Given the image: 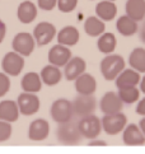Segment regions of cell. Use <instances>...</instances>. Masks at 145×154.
Instances as JSON below:
<instances>
[{
    "label": "cell",
    "mask_w": 145,
    "mask_h": 154,
    "mask_svg": "<svg viewBox=\"0 0 145 154\" xmlns=\"http://www.w3.org/2000/svg\"><path fill=\"white\" fill-rule=\"evenodd\" d=\"M117 94L120 96L121 101L126 104H132L139 100L140 96V91L136 87H130V88H121L117 92Z\"/></svg>",
    "instance_id": "obj_29"
},
{
    "label": "cell",
    "mask_w": 145,
    "mask_h": 154,
    "mask_svg": "<svg viewBox=\"0 0 145 154\" xmlns=\"http://www.w3.org/2000/svg\"><path fill=\"white\" fill-rule=\"evenodd\" d=\"M79 130L82 133L83 137H87V139H96V137L101 134L102 131V122L97 116H94L93 113L87 115V116L82 117V120L79 121Z\"/></svg>",
    "instance_id": "obj_5"
},
{
    "label": "cell",
    "mask_w": 145,
    "mask_h": 154,
    "mask_svg": "<svg viewBox=\"0 0 145 154\" xmlns=\"http://www.w3.org/2000/svg\"><path fill=\"white\" fill-rule=\"evenodd\" d=\"M84 31L91 37L101 36L104 33V22L97 17H89L84 22Z\"/></svg>",
    "instance_id": "obj_26"
},
{
    "label": "cell",
    "mask_w": 145,
    "mask_h": 154,
    "mask_svg": "<svg viewBox=\"0 0 145 154\" xmlns=\"http://www.w3.org/2000/svg\"><path fill=\"white\" fill-rule=\"evenodd\" d=\"M51 117L55 122L57 124H63L66 122V121H70L72 115H74V111H72V103L65 98H60V100H56L52 106H51Z\"/></svg>",
    "instance_id": "obj_4"
},
{
    "label": "cell",
    "mask_w": 145,
    "mask_h": 154,
    "mask_svg": "<svg viewBox=\"0 0 145 154\" xmlns=\"http://www.w3.org/2000/svg\"><path fill=\"white\" fill-rule=\"evenodd\" d=\"M125 69V60L120 55H108L101 61V73L106 80H115Z\"/></svg>",
    "instance_id": "obj_1"
},
{
    "label": "cell",
    "mask_w": 145,
    "mask_h": 154,
    "mask_svg": "<svg viewBox=\"0 0 145 154\" xmlns=\"http://www.w3.org/2000/svg\"><path fill=\"white\" fill-rule=\"evenodd\" d=\"M5 33H7V26H5V23L3 20H0V43L3 42Z\"/></svg>",
    "instance_id": "obj_35"
},
{
    "label": "cell",
    "mask_w": 145,
    "mask_h": 154,
    "mask_svg": "<svg viewBox=\"0 0 145 154\" xmlns=\"http://www.w3.org/2000/svg\"><path fill=\"white\" fill-rule=\"evenodd\" d=\"M122 140H124L125 145L129 146H140L145 144V135L140 130L137 125L130 124L125 126V129L122 130Z\"/></svg>",
    "instance_id": "obj_11"
},
{
    "label": "cell",
    "mask_w": 145,
    "mask_h": 154,
    "mask_svg": "<svg viewBox=\"0 0 145 154\" xmlns=\"http://www.w3.org/2000/svg\"><path fill=\"white\" fill-rule=\"evenodd\" d=\"M139 128H140V130L143 131V134L145 135V116L140 120V122H139Z\"/></svg>",
    "instance_id": "obj_38"
},
{
    "label": "cell",
    "mask_w": 145,
    "mask_h": 154,
    "mask_svg": "<svg viewBox=\"0 0 145 154\" xmlns=\"http://www.w3.org/2000/svg\"><path fill=\"white\" fill-rule=\"evenodd\" d=\"M96 14L99 19L103 22H110L115 19L117 14V7L115 2H110V0H103L99 2L96 7Z\"/></svg>",
    "instance_id": "obj_20"
},
{
    "label": "cell",
    "mask_w": 145,
    "mask_h": 154,
    "mask_svg": "<svg viewBox=\"0 0 145 154\" xmlns=\"http://www.w3.org/2000/svg\"><path fill=\"white\" fill-rule=\"evenodd\" d=\"M17 15H18L19 22H22L24 24H29L37 17V7L32 2L26 0V2L19 4Z\"/></svg>",
    "instance_id": "obj_18"
},
{
    "label": "cell",
    "mask_w": 145,
    "mask_h": 154,
    "mask_svg": "<svg viewBox=\"0 0 145 154\" xmlns=\"http://www.w3.org/2000/svg\"><path fill=\"white\" fill-rule=\"evenodd\" d=\"M12 136V126L8 121L0 120V141H7Z\"/></svg>",
    "instance_id": "obj_31"
},
{
    "label": "cell",
    "mask_w": 145,
    "mask_h": 154,
    "mask_svg": "<svg viewBox=\"0 0 145 154\" xmlns=\"http://www.w3.org/2000/svg\"><path fill=\"white\" fill-rule=\"evenodd\" d=\"M17 104H18L19 112L22 115L31 116V115H35L38 109H40V98H38L35 93L23 92L19 94Z\"/></svg>",
    "instance_id": "obj_7"
},
{
    "label": "cell",
    "mask_w": 145,
    "mask_h": 154,
    "mask_svg": "<svg viewBox=\"0 0 145 154\" xmlns=\"http://www.w3.org/2000/svg\"><path fill=\"white\" fill-rule=\"evenodd\" d=\"M136 113L137 115H141V116H145V98H143V100L137 103L136 106Z\"/></svg>",
    "instance_id": "obj_34"
},
{
    "label": "cell",
    "mask_w": 145,
    "mask_h": 154,
    "mask_svg": "<svg viewBox=\"0 0 145 154\" xmlns=\"http://www.w3.org/2000/svg\"><path fill=\"white\" fill-rule=\"evenodd\" d=\"M50 134V125L46 120L37 119L32 121L28 129V137L33 141H42Z\"/></svg>",
    "instance_id": "obj_14"
},
{
    "label": "cell",
    "mask_w": 145,
    "mask_h": 154,
    "mask_svg": "<svg viewBox=\"0 0 145 154\" xmlns=\"http://www.w3.org/2000/svg\"><path fill=\"white\" fill-rule=\"evenodd\" d=\"M129 63L134 70L137 73H145V50L134 48L129 56Z\"/></svg>",
    "instance_id": "obj_28"
},
{
    "label": "cell",
    "mask_w": 145,
    "mask_h": 154,
    "mask_svg": "<svg viewBox=\"0 0 145 154\" xmlns=\"http://www.w3.org/2000/svg\"><path fill=\"white\" fill-rule=\"evenodd\" d=\"M75 91L79 94H93L97 91V80L84 71L75 79Z\"/></svg>",
    "instance_id": "obj_16"
},
{
    "label": "cell",
    "mask_w": 145,
    "mask_h": 154,
    "mask_svg": "<svg viewBox=\"0 0 145 154\" xmlns=\"http://www.w3.org/2000/svg\"><path fill=\"white\" fill-rule=\"evenodd\" d=\"M13 50L22 56H29L35 50V38L27 32H20L13 40Z\"/></svg>",
    "instance_id": "obj_9"
},
{
    "label": "cell",
    "mask_w": 145,
    "mask_h": 154,
    "mask_svg": "<svg viewBox=\"0 0 145 154\" xmlns=\"http://www.w3.org/2000/svg\"><path fill=\"white\" fill-rule=\"evenodd\" d=\"M70 59H71V51L68 48V46H64V45H61V43L55 45L51 50L48 51L50 64H52L57 68L65 66Z\"/></svg>",
    "instance_id": "obj_13"
},
{
    "label": "cell",
    "mask_w": 145,
    "mask_h": 154,
    "mask_svg": "<svg viewBox=\"0 0 145 154\" xmlns=\"http://www.w3.org/2000/svg\"><path fill=\"white\" fill-rule=\"evenodd\" d=\"M139 82H140V75H139L136 70H134V69L125 70L124 69L116 78V87H117V89L136 87L139 84Z\"/></svg>",
    "instance_id": "obj_17"
},
{
    "label": "cell",
    "mask_w": 145,
    "mask_h": 154,
    "mask_svg": "<svg viewBox=\"0 0 145 154\" xmlns=\"http://www.w3.org/2000/svg\"><path fill=\"white\" fill-rule=\"evenodd\" d=\"M116 28L122 36L130 37L137 32V22L131 19L129 15H122L116 22Z\"/></svg>",
    "instance_id": "obj_25"
},
{
    "label": "cell",
    "mask_w": 145,
    "mask_h": 154,
    "mask_svg": "<svg viewBox=\"0 0 145 154\" xmlns=\"http://www.w3.org/2000/svg\"><path fill=\"white\" fill-rule=\"evenodd\" d=\"M57 139L63 144L66 145H75L82 139V133L79 130L78 124L72 122V121H66L59 125L57 128Z\"/></svg>",
    "instance_id": "obj_2"
},
{
    "label": "cell",
    "mask_w": 145,
    "mask_h": 154,
    "mask_svg": "<svg viewBox=\"0 0 145 154\" xmlns=\"http://www.w3.org/2000/svg\"><path fill=\"white\" fill-rule=\"evenodd\" d=\"M101 122H102V129L104 130L106 134L117 135L125 129L126 122H127V117L122 112L107 113L103 116Z\"/></svg>",
    "instance_id": "obj_3"
},
{
    "label": "cell",
    "mask_w": 145,
    "mask_h": 154,
    "mask_svg": "<svg viewBox=\"0 0 145 154\" xmlns=\"http://www.w3.org/2000/svg\"><path fill=\"white\" fill-rule=\"evenodd\" d=\"M23 66H24L23 56L15 51L8 52L2 61V68L4 73L10 76H18L20 71L23 70Z\"/></svg>",
    "instance_id": "obj_8"
},
{
    "label": "cell",
    "mask_w": 145,
    "mask_h": 154,
    "mask_svg": "<svg viewBox=\"0 0 145 154\" xmlns=\"http://www.w3.org/2000/svg\"><path fill=\"white\" fill-rule=\"evenodd\" d=\"M99 107H101V111L104 115L116 113V112H121L122 107H124V102L121 101L120 96L116 92H107L106 94H103Z\"/></svg>",
    "instance_id": "obj_12"
},
{
    "label": "cell",
    "mask_w": 145,
    "mask_h": 154,
    "mask_svg": "<svg viewBox=\"0 0 145 154\" xmlns=\"http://www.w3.org/2000/svg\"><path fill=\"white\" fill-rule=\"evenodd\" d=\"M110 2H115V0H110Z\"/></svg>",
    "instance_id": "obj_40"
},
{
    "label": "cell",
    "mask_w": 145,
    "mask_h": 154,
    "mask_svg": "<svg viewBox=\"0 0 145 154\" xmlns=\"http://www.w3.org/2000/svg\"><path fill=\"white\" fill-rule=\"evenodd\" d=\"M10 89V80L8 74L0 73V97H4Z\"/></svg>",
    "instance_id": "obj_32"
},
{
    "label": "cell",
    "mask_w": 145,
    "mask_h": 154,
    "mask_svg": "<svg viewBox=\"0 0 145 154\" xmlns=\"http://www.w3.org/2000/svg\"><path fill=\"white\" fill-rule=\"evenodd\" d=\"M89 146H107V143L103 141V140H94V141H91L88 144Z\"/></svg>",
    "instance_id": "obj_36"
},
{
    "label": "cell",
    "mask_w": 145,
    "mask_h": 154,
    "mask_svg": "<svg viewBox=\"0 0 145 154\" xmlns=\"http://www.w3.org/2000/svg\"><path fill=\"white\" fill-rule=\"evenodd\" d=\"M19 108L14 101H3L0 102V120L14 122L18 120Z\"/></svg>",
    "instance_id": "obj_21"
},
{
    "label": "cell",
    "mask_w": 145,
    "mask_h": 154,
    "mask_svg": "<svg viewBox=\"0 0 145 154\" xmlns=\"http://www.w3.org/2000/svg\"><path fill=\"white\" fill-rule=\"evenodd\" d=\"M57 8L60 12L63 13H70L72 12L76 5H78V0H57Z\"/></svg>",
    "instance_id": "obj_30"
},
{
    "label": "cell",
    "mask_w": 145,
    "mask_h": 154,
    "mask_svg": "<svg viewBox=\"0 0 145 154\" xmlns=\"http://www.w3.org/2000/svg\"><path fill=\"white\" fill-rule=\"evenodd\" d=\"M80 38L79 31L72 26H66L57 33V41L59 43L64 46H74L78 43Z\"/></svg>",
    "instance_id": "obj_22"
},
{
    "label": "cell",
    "mask_w": 145,
    "mask_h": 154,
    "mask_svg": "<svg viewBox=\"0 0 145 154\" xmlns=\"http://www.w3.org/2000/svg\"><path fill=\"white\" fill-rule=\"evenodd\" d=\"M85 69H87V64L82 57L79 56L71 57L68 61V64L65 65V70H64L66 80H75L78 76L84 73Z\"/></svg>",
    "instance_id": "obj_15"
},
{
    "label": "cell",
    "mask_w": 145,
    "mask_h": 154,
    "mask_svg": "<svg viewBox=\"0 0 145 154\" xmlns=\"http://www.w3.org/2000/svg\"><path fill=\"white\" fill-rule=\"evenodd\" d=\"M140 91H141L143 93H145V75H144V78H143L141 82H140Z\"/></svg>",
    "instance_id": "obj_39"
},
{
    "label": "cell",
    "mask_w": 145,
    "mask_h": 154,
    "mask_svg": "<svg viewBox=\"0 0 145 154\" xmlns=\"http://www.w3.org/2000/svg\"><path fill=\"white\" fill-rule=\"evenodd\" d=\"M38 7L42 10H52L57 4V0H37Z\"/></svg>",
    "instance_id": "obj_33"
},
{
    "label": "cell",
    "mask_w": 145,
    "mask_h": 154,
    "mask_svg": "<svg viewBox=\"0 0 145 154\" xmlns=\"http://www.w3.org/2000/svg\"><path fill=\"white\" fill-rule=\"evenodd\" d=\"M126 15L136 22L145 18V0H127L125 4Z\"/></svg>",
    "instance_id": "obj_19"
},
{
    "label": "cell",
    "mask_w": 145,
    "mask_h": 154,
    "mask_svg": "<svg viewBox=\"0 0 145 154\" xmlns=\"http://www.w3.org/2000/svg\"><path fill=\"white\" fill-rule=\"evenodd\" d=\"M139 33H140V40L145 43V22L141 24V27H140V29H139Z\"/></svg>",
    "instance_id": "obj_37"
},
{
    "label": "cell",
    "mask_w": 145,
    "mask_h": 154,
    "mask_svg": "<svg viewBox=\"0 0 145 154\" xmlns=\"http://www.w3.org/2000/svg\"><path fill=\"white\" fill-rule=\"evenodd\" d=\"M71 103L74 115L79 117H84L87 115L93 113L97 107V100L93 94H79Z\"/></svg>",
    "instance_id": "obj_6"
},
{
    "label": "cell",
    "mask_w": 145,
    "mask_h": 154,
    "mask_svg": "<svg viewBox=\"0 0 145 154\" xmlns=\"http://www.w3.org/2000/svg\"><path fill=\"white\" fill-rule=\"evenodd\" d=\"M20 85H22V89L24 92L37 93V92H40L41 88H42V79L37 73L31 71V73H27L23 76Z\"/></svg>",
    "instance_id": "obj_24"
},
{
    "label": "cell",
    "mask_w": 145,
    "mask_h": 154,
    "mask_svg": "<svg viewBox=\"0 0 145 154\" xmlns=\"http://www.w3.org/2000/svg\"><path fill=\"white\" fill-rule=\"evenodd\" d=\"M41 79H42V83H45L48 87H52V85H56L60 83L61 78H63V74L57 66L50 64L47 66H45L41 70Z\"/></svg>",
    "instance_id": "obj_23"
},
{
    "label": "cell",
    "mask_w": 145,
    "mask_h": 154,
    "mask_svg": "<svg viewBox=\"0 0 145 154\" xmlns=\"http://www.w3.org/2000/svg\"><path fill=\"white\" fill-rule=\"evenodd\" d=\"M55 35H56V28L52 23H48V22H41L35 27V31H33V38L36 40L38 46H45L50 43Z\"/></svg>",
    "instance_id": "obj_10"
},
{
    "label": "cell",
    "mask_w": 145,
    "mask_h": 154,
    "mask_svg": "<svg viewBox=\"0 0 145 154\" xmlns=\"http://www.w3.org/2000/svg\"><path fill=\"white\" fill-rule=\"evenodd\" d=\"M117 46V40L113 33L107 32V33H102L101 37L98 38L97 47L102 54H112Z\"/></svg>",
    "instance_id": "obj_27"
}]
</instances>
